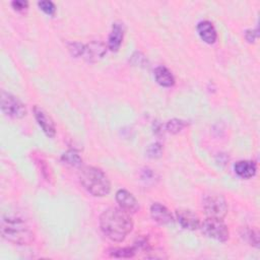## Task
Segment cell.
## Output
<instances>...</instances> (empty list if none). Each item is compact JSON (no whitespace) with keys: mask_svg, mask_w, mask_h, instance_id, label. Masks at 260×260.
<instances>
[{"mask_svg":"<svg viewBox=\"0 0 260 260\" xmlns=\"http://www.w3.org/2000/svg\"><path fill=\"white\" fill-rule=\"evenodd\" d=\"M102 233L113 242H123L133 230L130 213L120 207H110L100 215Z\"/></svg>","mask_w":260,"mask_h":260,"instance_id":"6da1fadb","label":"cell"},{"mask_svg":"<svg viewBox=\"0 0 260 260\" xmlns=\"http://www.w3.org/2000/svg\"><path fill=\"white\" fill-rule=\"evenodd\" d=\"M0 233L4 240L16 245H30L35 240L32 231L18 217L3 216L1 219Z\"/></svg>","mask_w":260,"mask_h":260,"instance_id":"7a4b0ae2","label":"cell"},{"mask_svg":"<svg viewBox=\"0 0 260 260\" xmlns=\"http://www.w3.org/2000/svg\"><path fill=\"white\" fill-rule=\"evenodd\" d=\"M79 181L82 187L95 197H104L111 191V183L106 174L92 166H85L80 169Z\"/></svg>","mask_w":260,"mask_h":260,"instance_id":"3957f363","label":"cell"},{"mask_svg":"<svg viewBox=\"0 0 260 260\" xmlns=\"http://www.w3.org/2000/svg\"><path fill=\"white\" fill-rule=\"evenodd\" d=\"M202 208L207 217L223 219L228 213L229 205L223 196L219 194H207L202 198Z\"/></svg>","mask_w":260,"mask_h":260,"instance_id":"277c9868","label":"cell"},{"mask_svg":"<svg viewBox=\"0 0 260 260\" xmlns=\"http://www.w3.org/2000/svg\"><path fill=\"white\" fill-rule=\"evenodd\" d=\"M200 229L206 237L218 242H226L230 238L229 228L221 218L207 217L200 223Z\"/></svg>","mask_w":260,"mask_h":260,"instance_id":"5b68a950","label":"cell"},{"mask_svg":"<svg viewBox=\"0 0 260 260\" xmlns=\"http://www.w3.org/2000/svg\"><path fill=\"white\" fill-rule=\"evenodd\" d=\"M0 107L1 111L6 116L13 119H21L25 117L27 113L25 105L18 98L5 90L1 91Z\"/></svg>","mask_w":260,"mask_h":260,"instance_id":"8992f818","label":"cell"},{"mask_svg":"<svg viewBox=\"0 0 260 260\" xmlns=\"http://www.w3.org/2000/svg\"><path fill=\"white\" fill-rule=\"evenodd\" d=\"M32 112H34L35 119L39 124V126L41 127V129L43 130V132L48 137L53 138L56 135V126L51 116L43 108L39 106H35L32 108Z\"/></svg>","mask_w":260,"mask_h":260,"instance_id":"52a82bcc","label":"cell"},{"mask_svg":"<svg viewBox=\"0 0 260 260\" xmlns=\"http://www.w3.org/2000/svg\"><path fill=\"white\" fill-rule=\"evenodd\" d=\"M107 49L108 46H106L103 42L92 41L84 45L81 57L89 63H95L104 58L107 53Z\"/></svg>","mask_w":260,"mask_h":260,"instance_id":"ba28073f","label":"cell"},{"mask_svg":"<svg viewBox=\"0 0 260 260\" xmlns=\"http://www.w3.org/2000/svg\"><path fill=\"white\" fill-rule=\"evenodd\" d=\"M176 217L178 222L183 229L189 231H195L200 228V218L199 216L188 208H179L176 210Z\"/></svg>","mask_w":260,"mask_h":260,"instance_id":"9c48e42d","label":"cell"},{"mask_svg":"<svg viewBox=\"0 0 260 260\" xmlns=\"http://www.w3.org/2000/svg\"><path fill=\"white\" fill-rule=\"evenodd\" d=\"M116 201L120 208L127 211L128 213H135L139 209V203L132 193L126 189H119L116 192Z\"/></svg>","mask_w":260,"mask_h":260,"instance_id":"30bf717a","label":"cell"},{"mask_svg":"<svg viewBox=\"0 0 260 260\" xmlns=\"http://www.w3.org/2000/svg\"><path fill=\"white\" fill-rule=\"evenodd\" d=\"M125 34V25L122 21L113 22L111 32L108 38V49L112 52H118Z\"/></svg>","mask_w":260,"mask_h":260,"instance_id":"8fae6325","label":"cell"},{"mask_svg":"<svg viewBox=\"0 0 260 260\" xmlns=\"http://www.w3.org/2000/svg\"><path fill=\"white\" fill-rule=\"evenodd\" d=\"M150 215L152 219L159 224H170L174 222V217L171 211L165 205L158 202L151 204Z\"/></svg>","mask_w":260,"mask_h":260,"instance_id":"7c38bea8","label":"cell"},{"mask_svg":"<svg viewBox=\"0 0 260 260\" xmlns=\"http://www.w3.org/2000/svg\"><path fill=\"white\" fill-rule=\"evenodd\" d=\"M197 32L200 37V39L206 43V44H214L216 39H217V32L216 29L214 27V25L212 24V22L208 21V20H201L197 23L196 26Z\"/></svg>","mask_w":260,"mask_h":260,"instance_id":"4fadbf2b","label":"cell"},{"mask_svg":"<svg viewBox=\"0 0 260 260\" xmlns=\"http://www.w3.org/2000/svg\"><path fill=\"white\" fill-rule=\"evenodd\" d=\"M235 173L242 179H250L256 175L257 167L253 160H239L234 165Z\"/></svg>","mask_w":260,"mask_h":260,"instance_id":"5bb4252c","label":"cell"},{"mask_svg":"<svg viewBox=\"0 0 260 260\" xmlns=\"http://www.w3.org/2000/svg\"><path fill=\"white\" fill-rule=\"evenodd\" d=\"M155 81L164 87H171L175 84V77L171 70L165 66H157L153 71Z\"/></svg>","mask_w":260,"mask_h":260,"instance_id":"9a60e30c","label":"cell"},{"mask_svg":"<svg viewBox=\"0 0 260 260\" xmlns=\"http://www.w3.org/2000/svg\"><path fill=\"white\" fill-rule=\"evenodd\" d=\"M61 160L72 168H82L83 160L75 149H68L67 151H65L61 156Z\"/></svg>","mask_w":260,"mask_h":260,"instance_id":"2e32d148","label":"cell"},{"mask_svg":"<svg viewBox=\"0 0 260 260\" xmlns=\"http://www.w3.org/2000/svg\"><path fill=\"white\" fill-rule=\"evenodd\" d=\"M109 255L114 258H131L137 252V249L133 245L132 247H117L111 248L109 251Z\"/></svg>","mask_w":260,"mask_h":260,"instance_id":"e0dca14e","label":"cell"},{"mask_svg":"<svg viewBox=\"0 0 260 260\" xmlns=\"http://www.w3.org/2000/svg\"><path fill=\"white\" fill-rule=\"evenodd\" d=\"M187 126L186 121L178 118L171 119L166 124V130L171 134H177L181 132Z\"/></svg>","mask_w":260,"mask_h":260,"instance_id":"ac0fdd59","label":"cell"},{"mask_svg":"<svg viewBox=\"0 0 260 260\" xmlns=\"http://www.w3.org/2000/svg\"><path fill=\"white\" fill-rule=\"evenodd\" d=\"M243 239H245L250 245L258 248L259 247V233L255 229L243 228V233L241 234Z\"/></svg>","mask_w":260,"mask_h":260,"instance_id":"d6986e66","label":"cell"},{"mask_svg":"<svg viewBox=\"0 0 260 260\" xmlns=\"http://www.w3.org/2000/svg\"><path fill=\"white\" fill-rule=\"evenodd\" d=\"M164 148L162 145L158 142H153L149 144L146 148V155L150 158H158L162 155Z\"/></svg>","mask_w":260,"mask_h":260,"instance_id":"ffe728a7","label":"cell"},{"mask_svg":"<svg viewBox=\"0 0 260 260\" xmlns=\"http://www.w3.org/2000/svg\"><path fill=\"white\" fill-rule=\"evenodd\" d=\"M83 48H84V44H81V43H78V42L67 43V49H68L69 53L73 57H76V58L82 56Z\"/></svg>","mask_w":260,"mask_h":260,"instance_id":"44dd1931","label":"cell"},{"mask_svg":"<svg viewBox=\"0 0 260 260\" xmlns=\"http://www.w3.org/2000/svg\"><path fill=\"white\" fill-rule=\"evenodd\" d=\"M38 6L42 11H44L48 15H54L56 12V6L52 1H49V0L39 1Z\"/></svg>","mask_w":260,"mask_h":260,"instance_id":"7402d4cb","label":"cell"},{"mask_svg":"<svg viewBox=\"0 0 260 260\" xmlns=\"http://www.w3.org/2000/svg\"><path fill=\"white\" fill-rule=\"evenodd\" d=\"M130 62L134 66L139 67H145V64L147 65V59L141 52H134L133 55L130 57Z\"/></svg>","mask_w":260,"mask_h":260,"instance_id":"603a6c76","label":"cell"},{"mask_svg":"<svg viewBox=\"0 0 260 260\" xmlns=\"http://www.w3.org/2000/svg\"><path fill=\"white\" fill-rule=\"evenodd\" d=\"M11 6L14 10L18 12H23L27 9L28 7V2L24 0H14L11 2Z\"/></svg>","mask_w":260,"mask_h":260,"instance_id":"cb8c5ba5","label":"cell"},{"mask_svg":"<svg viewBox=\"0 0 260 260\" xmlns=\"http://www.w3.org/2000/svg\"><path fill=\"white\" fill-rule=\"evenodd\" d=\"M259 34H258V28H248L245 31V39L249 42V43H254L257 38H258Z\"/></svg>","mask_w":260,"mask_h":260,"instance_id":"d4e9b609","label":"cell"}]
</instances>
